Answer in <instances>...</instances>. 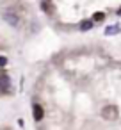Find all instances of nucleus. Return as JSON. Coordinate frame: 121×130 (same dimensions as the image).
<instances>
[{
	"label": "nucleus",
	"instance_id": "nucleus-1",
	"mask_svg": "<svg viewBox=\"0 0 121 130\" xmlns=\"http://www.w3.org/2000/svg\"><path fill=\"white\" fill-rule=\"evenodd\" d=\"M4 20H6L7 23H11L13 27H18V25H20V16H18L13 9H6V11H4Z\"/></svg>",
	"mask_w": 121,
	"mask_h": 130
},
{
	"label": "nucleus",
	"instance_id": "nucleus-2",
	"mask_svg": "<svg viewBox=\"0 0 121 130\" xmlns=\"http://www.w3.org/2000/svg\"><path fill=\"white\" fill-rule=\"evenodd\" d=\"M101 114L107 119H114V118H117V107L116 105H107V107H103Z\"/></svg>",
	"mask_w": 121,
	"mask_h": 130
},
{
	"label": "nucleus",
	"instance_id": "nucleus-3",
	"mask_svg": "<svg viewBox=\"0 0 121 130\" xmlns=\"http://www.w3.org/2000/svg\"><path fill=\"white\" fill-rule=\"evenodd\" d=\"M32 110H34V118H36V121H41V119L45 118V110H43L41 105H34Z\"/></svg>",
	"mask_w": 121,
	"mask_h": 130
},
{
	"label": "nucleus",
	"instance_id": "nucleus-4",
	"mask_svg": "<svg viewBox=\"0 0 121 130\" xmlns=\"http://www.w3.org/2000/svg\"><path fill=\"white\" fill-rule=\"evenodd\" d=\"M9 87H11L9 77L6 73H0V89H9Z\"/></svg>",
	"mask_w": 121,
	"mask_h": 130
},
{
	"label": "nucleus",
	"instance_id": "nucleus-5",
	"mask_svg": "<svg viewBox=\"0 0 121 130\" xmlns=\"http://www.w3.org/2000/svg\"><path fill=\"white\" fill-rule=\"evenodd\" d=\"M91 27H93V22H89V20H84V22L80 23V29H82V30H89Z\"/></svg>",
	"mask_w": 121,
	"mask_h": 130
},
{
	"label": "nucleus",
	"instance_id": "nucleus-6",
	"mask_svg": "<svg viewBox=\"0 0 121 130\" xmlns=\"http://www.w3.org/2000/svg\"><path fill=\"white\" fill-rule=\"evenodd\" d=\"M103 18H105L103 13H96V14H94V20H103Z\"/></svg>",
	"mask_w": 121,
	"mask_h": 130
},
{
	"label": "nucleus",
	"instance_id": "nucleus-7",
	"mask_svg": "<svg viewBox=\"0 0 121 130\" xmlns=\"http://www.w3.org/2000/svg\"><path fill=\"white\" fill-rule=\"evenodd\" d=\"M6 64V57H0V66H4Z\"/></svg>",
	"mask_w": 121,
	"mask_h": 130
},
{
	"label": "nucleus",
	"instance_id": "nucleus-8",
	"mask_svg": "<svg viewBox=\"0 0 121 130\" xmlns=\"http://www.w3.org/2000/svg\"><path fill=\"white\" fill-rule=\"evenodd\" d=\"M117 14H119V16H121V9H119V11H117Z\"/></svg>",
	"mask_w": 121,
	"mask_h": 130
}]
</instances>
